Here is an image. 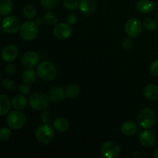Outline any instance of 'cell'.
I'll return each instance as SVG.
<instances>
[{
    "instance_id": "cell-1",
    "label": "cell",
    "mask_w": 158,
    "mask_h": 158,
    "mask_svg": "<svg viewBox=\"0 0 158 158\" xmlns=\"http://www.w3.org/2000/svg\"><path fill=\"white\" fill-rule=\"evenodd\" d=\"M55 137L54 127L49 123H44L37 128L35 131V138L41 144L47 145L53 140Z\"/></svg>"
},
{
    "instance_id": "cell-2",
    "label": "cell",
    "mask_w": 158,
    "mask_h": 158,
    "mask_svg": "<svg viewBox=\"0 0 158 158\" xmlns=\"http://www.w3.org/2000/svg\"><path fill=\"white\" fill-rule=\"evenodd\" d=\"M157 122V116L151 108H143L140 111L137 117V123L143 129L153 127Z\"/></svg>"
},
{
    "instance_id": "cell-3",
    "label": "cell",
    "mask_w": 158,
    "mask_h": 158,
    "mask_svg": "<svg viewBox=\"0 0 158 158\" xmlns=\"http://www.w3.org/2000/svg\"><path fill=\"white\" fill-rule=\"evenodd\" d=\"M37 75L45 81H52L56 77V68L49 61H43L37 66Z\"/></svg>"
},
{
    "instance_id": "cell-4",
    "label": "cell",
    "mask_w": 158,
    "mask_h": 158,
    "mask_svg": "<svg viewBox=\"0 0 158 158\" xmlns=\"http://www.w3.org/2000/svg\"><path fill=\"white\" fill-rule=\"evenodd\" d=\"M6 122L11 129L19 130L26 124V117L24 113L15 110L9 113L6 118Z\"/></svg>"
},
{
    "instance_id": "cell-5",
    "label": "cell",
    "mask_w": 158,
    "mask_h": 158,
    "mask_svg": "<svg viewBox=\"0 0 158 158\" xmlns=\"http://www.w3.org/2000/svg\"><path fill=\"white\" fill-rule=\"evenodd\" d=\"M19 33L26 41H32L38 35V25L33 21H26L21 25Z\"/></svg>"
},
{
    "instance_id": "cell-6",
    "label": "cell",
    "mask_w": 158,
    "mask_h": 158,
    "mask_svg": "<svg viewBox=\"0 0 158 158\" xmlns=\"http://www.w3.org/2000/svg\"><path fill=\"white\" fill-rule=\"evenodd\" d=\"M29 106L35 110L46 109L49 103V97L43 93H34L29 100Z\"/></svg>"
},
{
    "instance_id": "cell-7",
    "label": "cell",
    "mask_w": 158,
    "mask_h": 158,
    "mask_svg": "<svg viewBox=\"0 0 158 158\" xmlns=\"http://www.w3.org/2000/svg\"><path fill=\"white\" fill-rule=\"evenodd\" d=\"M101 155L105 158H114L120 155V148L119 144L112 140H108L102 143L100 147Z\"/></svg>"
},
{
    "instance_id": "cell-8",
    "label": "cell",
    "mask_w": 158,
    "mask_h": 158,
    "mask_svg": "<svg viewBox=\"0 0 158 158\" xmlns=\"http://www.w3.org/2000/svg\"><path fill=\"white\" fill-rule=\"evenodd\" d=\"M20 27L21 24L19 19L14 15L6 17L2 22V29L6 33H16L18 31H19Z\"/></svg>"
},
{
    "instance_id": "cell-9",
    "label": "cell",
    "mask_w": 158,
    "mask_h": 158,
    "mask_svg": "<svg viewBox=\"0 0 158 158\" xmlns=\"http://www.w3.org/2000/svg\"><path fill=\"white\" fill-rule=\"evenodd\" d=\"M125 32L131 38L138 37L142 32V25L140 20L136 18H131L125 23Z\"/></svg>"
},
{
    "instance_id": "cell-10",
    "label": "cell",
    "mask_w": 158,
    "mask_h": 158,
    "mask_svg": "<svg viewBox=\"0 0 158 158\" xmlns=\"http://www.w3.org/2000/svg\"><path fill=\"white\" fill-rule=\"evenodd\" d=\"M73 32V29L68 23H59L53 29V35L58 40H66L69 38Z\"/></svg>"
},
{
    "instance_id": "cell-11",
    "label": "cell",
    "mask_w": 158,
    "mask_h": 158,
    "mask_svg": "<svg viewBox=\"0 0 158 158\" xmlns=\"http://www.w3.org/2000/svg\"><path fill=\"white\" fill-rule=\"evenodd\" d=\"M19 56V49L15 45L9 44L5 46L1 52V56L4 61L12 63Z\"/></svg>"
},
{
    "instance_id": "cell-12",
    "label": "cell",
    "mask_w": 158,
    "mask_h": 158,
    "mask_svg": "<svg viewBox=\"0 0 158 158\" xmlns=\"http://www.w3.org/2000/svg\"><path fill=\"white\" fill-rule=\"evenodd\" d=\"M40 61V56L38 53L32 51H29L22 56L21 62L23 66L27 68H33L37 66Z\"/></svg>"
},
{
    "instance_id": "cell-13",
    "label": "cell",
    "mask_w": 158,
    "mask_h": 158,
    "mask_svg": "<svg viewBox=\"0 0 158 158\" xmlns=\"http://www.w3.org/2000/svg\"><path fill=\"white\" fill-rule=\"evenodd\" d=\"M140 143L145 148H150L153 146L156 141V135L151 130H146L140 133L139 136Z\"/></svg>"
},
{
    "instance_id": "cell-14",
    "label": "cell",
    "mask_w": 158,
    "mask_h": 158,
    "mask_svg": "<svg viewBox=\"0 0 158 158\" xmlns=\"http://www.w3.org/2000/svg\"><path fill=\"white\" fill-rule=\"evenodd\" d=\"M49 97L53 103H60L66 97V91L62 86H54L49 90Z\"/></svg>"
},
{
    "instance_id": "cell-15",
    "label": "cell",
    "mask_w": 158,
    "mask_h": 158,
    "mask_svg": "<svg viewBox=\"0 0 158 158\" xmlns=\"http://www.w3.org/2000/svg\"><path fill=\"white\" fill-rule=\"evenodd\" d=\"M138 131L137 125L132 120H127L120 126V131L125 136H133Z\"/></svg>"
},
{
    "instance_id": "cell-16",
    "label": "cell",
    "mask_w": 158,
    "mask_h": 158,
    "mask_svg": "<svg viewBox=\"0 0 158 158\" xmlns=\"http://www.w3.org/2000/svg\"><path fill=\"white\" fill-rule=\"evenodd\" d=\"M138 12L143 14H148L154 9V3L151 0H139L136 4Z\"/></svg>"
},
{
    "instance_id": "cell-17",
    "label": "cell",
    "mask_w": 158,
    "mask_h": 158,
    "mask_svg": "<svg viewBox=\"0 0 158 158\" xmlns=\"http://www.w3.org/2000/svg\"><path fill=\"white\" fill-rule=\"evenodd\" d=\"M143 94L148 100L156 101L158 100V86L153 83H150L145 86Z\"/></svg>"
},
{
    "instance_id": "cell-18",
    "label": "cell",
    "mask_w": 158,
    "mask_h": 158,
    "mask_svg": "<svg viewBox=\"0 0 158 158\" xmlns=\"http://www.w3.org/2000/svg\"><path fill=\"white\" fill-rule=\"evenodd\" d=\"M79 2L80 10L85 14L92 13L97 6L95 0H80Z\"/></svg>"
},
{
    "instance_id": "cell-19",
    "label": "cell",
    "mask_w": 158,
    "mask_h": 158,
    "mask_svg": "<svg viewBox=\"0 0 158 158\" xmlns=\"http://www.w3.org/2000/svg\"><path fill=\"white\" fill-rule=\"evenodd\" d=\"M11 104L9 97L4 94H0V116L6 115L9 112Z\"/></svg>"
},
{
    "instance_id": "cell-20",
    "label": "cell",
    "mask_w": 158,
    "mask_h": 158,
    "mask_svg": "<svg viewBox=\"0 0 158 158\" xmlns=\"http://www.w3.org/2000/svg\"><path fill=\"white\" fill-rule=\"evenodd\" d=\"M54 129L59 132H65L69 128V123L64 117H57L53 122Z\"/></svg>"
},
{
    "instance_id": "cell-21",
    "label": "cell",
    "mask_w": 158,
    "mask_h": 158,
    "mask_svg": "<svg viewBox=\"0 0 158 158\" xmlns=\"http://www.w3.org/2000/svg\"><path fill=\"white\" fill-rule=\"evenodd\" d=\"M36 73L37 72L35 69H33L32 68H28L22 73V80L24 83L31 84L36 80Z\"/></svg>"
},
{
    "instance_id": "cell-22",
    "label": "cell",
    "mask_w": 158,
    "mask_h": 158,
    "mask_svg": "<svg viewBox=\"0 0 158 158\" xmlns=\"http://www.w3.org/2000/svg\"><path fill=\"white\" fill-rule=\"evenodd\" d=\"M12 105L15 110H22L27 105V100L24 95H16L12 100Z\"/></svg>"
},
{
    "instance_id": "cell-23",
    "label": "cell",
    "mask_w": 158,
    "mask_h": 158,
    "mask_svg": "<svg viewBox=\"0 0 158 158\" xmlns=\"http://www.w3.org/2000/svg\"><path fill=\"white\" fill-rule=\"evenodd\" d=\"M12 10V2L11 0H0V15L7 16Z\"/></svg>"
},
{
    "instance_id": "cell-24",
    "label": "cell",
    "mask_w": 158,
    "mask_h": 158,
    "mask_svg": "<svg viewBox=\"0 0 158 158\" xmlns=\"http://www.w3.org/2000/svg\"><path fill=\"white\" fill-rule=\"evenodd\" d=\"M66 97L73 99L77 97L80 94V88L77 84H69L66 89Z\"/></svg>"
},
{
    "instance_id": "cell-25",
    "label": "cell",
    "mask_w": 158,
    "mask_h": 158,
    "mask_svg": "<svg viewBox=\"0 0 158 158\" xmlns=\"http://www.w3.org/2000/svg\"><path fill=\"white\" fill-rule=\"evenodd\" d=\"M23 14L28 19H32L36 15V9L32 5L27 4L23 8Z\"/></svg>"
},
{
    "instance_id": "cell-26",
    "label": "cell",
    "mask_w": 158,
    "mask_h": 158,
    "mask_svg": "<svg viewBox=\"0 0 158 158\" xmlns=\"http://www.w3.org/2000/svg\"><path fill=\"white\" fill-rule=\"evenodd\" d=\"M157 22L154 19L151 18V17H147L143 19V26L148 31H154L157 29Z\"/></svg>"
},
{
    "instance_id": "cell-27",
    "label": "cell",
    "mask_w": 158,
    "mask_h": 158,
    "mask_svg": "<svg viewBox=\"0 0 158 158\" xmlns=\"http://www.w3.org/2000/svg\"><path fill=\"white\" fill-rule=\"evenodd\" d=\"M44 20L51 26H56L58 23V19L56 15L52 12H46L43 15Z\"/></svg>"
},
{
    "instance_id": "cell-28",
    "label": "cell",
    "mask_w": 158,
    "mask_h": 158,
    "mask_svg": "<svg viewBox=\"0 0 158 158\" xmlns=\"http://www.w3.org/2000/svg\"><path fill=\"white\" fill-rule=\"evenodd\" d=\"M78 0H63V6L69 10H77L79 8Z\"/></svg>"
},
{
    "instance_id": "cell-29",
    "label": "cell",
    "mask_w": 158,
    "mask_h": 158,
    "mask_svg": "<svg viewBox=\"0 0 158 158\" xmlns=\"http://www.w3.org/2000/svg\"><path fill=\"white\" fill-rule=\"evenodd\" d=\"M60 0H40V4L44 9H51L58 5Z\"/></svg>"
},
{
    "instance_id": "cell-30",
    "label": "cell",
    "mask_w": 158,
    "mask_h": 158,
    "mask_svg": "<svg viewBox=\"0 0 158 158\" xmlns=\"http://www.w3.org/2000/svg\"><path fill=\"white\" fill-rule=\"evenodd\" d=\"M12 132L9 128H1L0 129V141H6L10 138Z\"/></svg>"
},
{
    "instance_id": "cell-31",
    "label": "cell",
    "mask_w": 158,
    "mask_h": 158,
    "mask_svg": "<svg viewBox=\"0 0 158 158\" xmlns=\"http://www.w3.org/2000/svg\"><path fill=\"white\" fill-rule=\"evenodd\" d=\"M2 86L9 91H14L15 89V83L9 79H5L2 81Z\"/></svg>"
},
{
    "instance_id": "cell-32",
    "label": "cell",
    "mask_w": 158,
    "mask_h": 158,
    "mask_svg": "<svg viewBox=\"0 0 158 158\" xmlns=\"http://www.w3.org/2000/svg\"><path fill=\"white\" fill-rule=\"evenodd\" d=\"M19 90L20 94L24 96H26L29 95V93H30L31 87L29 86V85L28 83L23 82V83H22L19 86Z\"/></svg>"
},
{
    "instance_id": "cell-33",
    "label": "cell",
    "mask_w": 158,
    "mask_h": 158,
    "mask_svg": "<svg viewBox=\"0 0 158 158\" xmlns=\"http://www.w3.org/2000/svg\"><path fill=\"white\" fill-rule=\"evenodd\" d=\"M150 73L154 77H158V59L152 62L150 66Z\"/></svg>"
},
{
    "instance_id": "cell-34",
    "label": "cell",
    "mask_w": 158,
    "mask_h": 158,
    "mask_svg": "<svg viewBox=\"0 0 158 158\" xmlns=\"http://www.w3.org/2000/svg\"><path fill=\"white\" fill-rule=\"evenodd\" d=\"M41 119L44 123H49L52 120V114L50 112H49V111H45V112H43L42 114Z\"/></svg>"
},
{
    "instance_id": "cell-35",
    "label": "cell",
    "mask_w": 158,
    "mask_h": 158,
    "mask_svg": "<svg viewBox=\"0 0 158 158\" xmlns=\"http://www.w3.org/2000/svg\"><path fill=\"white\" fill-rule=\"evenodd\" d=\"M121 44H122V47H123V49H131L133 46V41L132 40H131V37L128 36L127 37V38L123 39Z\"/></svg>"
},
{
    "instance_id": "cell-36",
    "label": "cell",
    "mask_w": 158,
    "mask_h": 158,
    "mask_svg": "<svg viewBox=\"0 0 158 158\" xmlns=\"http://www.w3.org/2000/svg\"><path fill=\"white\" fill-rule=\"evenodd\" d=\"M6 72L9 75H14L16 73V67H15V66L14 64L9 63V64L6 66Z\"/></svg>"
},
{
    "instance_id": "cell-37",
    "label": "cell",
    "mask_w": 158,
    "mask_h": 158,
    "mask_svg": "<svg viewBox=\"0 0 158 158\" xmlns=\"http://www.w3.org/2000/svg\"><path fill=\"white\" fill-rule=\"evenodd\" d=\"M77 20H78V18H77V15L76 13L69 14L67 18H66V22L69 25L75 24L77 22Z\"/></svg>"
},
{
    "instance_id": "cell-38",
    "label": "cell",
    "mask_w": 158,
    "mask_h": 158,
    "mask_svg": "<svg viewBox=\"0 0 158 158\" xmlns=\"http://www.w3.org/2000/svg\"><path fill=\"white\" fill-rule=\"evenodd\" d=\"M154 157H155V158H158V148L155 150V151H154Z\"/></svg>"
},
{
    "instance_id": "cell-39",
    "label": "cell",
    "mask_w": 158,
    "mask_h": 158,
    "mask_svg": "<svg viewBox=\"0 0 158 158\" xmlns=\"http://www.w3.org/2000/svg\"><path fill=\"white\" fill-rule=\"evenodd\" d=\"M36 24L37 25L41 24V19H36Z\"/></svg>"
},
{
    "instance_id": "cell-40",
    "label": "cell",
    "mask_w": 158,
    "mask_h": 158,
    "mask_svg": "<svg viewBox=\"0 0 158 158\" xmlns=\"http://www.w3.org/2000/svg\"><path fill=\"white\" fill-rule=\"evenodd\" d=\"M156 22H157V25H158V12H157V16H156Z\"/></svg>"
},
{
    "instance_id": "cell-41",
    "label": "cell",
    "mask_w": 158,
    "mask_h": 158,
    "mask_svg": "<svg viewBox=\"0 0 158 158\" xmlns=\"http://www.w3.org/2000/svg\"><path fill=\"white\" fill-rule=\"evenodd\" d=\"M0 80H1V73H0Z\"/></svg>"
},
{
    "instance_id": "cell-42",
    "label": "cell",
    "mask_w": 158,
    "mask_h": 158,
    "mask_svg": "<svg viewBox=\"0 0 158 158\" xmlns=\"http://www.w3.org/2000/svg\"><path fill=\"white\" fill-rule=\"evenodd\" d=\"M0 23H1V17H0Z\"/></svg>"
}]
</instances>
